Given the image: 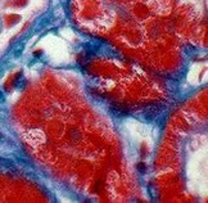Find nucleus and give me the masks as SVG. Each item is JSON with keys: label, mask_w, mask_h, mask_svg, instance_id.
Returning <instances> with one entry per match:
<instances>
[{"label": "nucleus", "mask_w": 208, "mask_h": 203, "mask_svg": "<svg viewBox=\"0 0 208 203\" xmlns=\"http://www.w3.org/2000/svg\"><path fill=\"white\" fill-rule=\"evenodd\" d=\"M19 76V73H16V75H12L9 79L7 80V83H5V89L7 90H9L12 88V86L14 85V83H16V80H17V77Z\"/></svg>", "instance_id": "39448f33"}, {"label": "nucleus", "mask_w": 208, "mask_h": 203, "mask_svg": "<svg viewBox=\"0 0 208 203\" xmlns=\"http://www.w3.org/2000/svg\"><path fill=\"white\" fill-rule=\"evenodd\" d=\"M25 138L31 147H40L45 143V135L40 130H30L25 134Z\"/></svg>", "instance_id": "7ed1b4c3"}, {"label": "nucleus", "mask_w": 208, "mask_h": 203, "mask_svg": "<svg viewBox=\"0 0 208 203\" xmlns=\"http://www.w3.org/2000/svg\"><path fill=\"white\" fill-rule=\"evenodd\" d=\"M72 12L77 25L94 33L109 31L116 22L114 9L108 0H73Z\"/></svg>", "instance_id": "f257e3e1"}, {"label": "nucleus", "mask_w": 208, "mask_h": 203, "mask_svg": "<svg viewBox=\"0 0 208 203\" xmlns=\"http://www.w3.org/2000/svg\"><path fill=\"white\" fill-rule=\"evenodd\" d=\"M4 19H5L7 27H12L13 25H16V23H18L21 21V16H19V14H7V16L4 17Z\"/></svg>", "instance_id": "20e7f679"}, {"label": "nucleus", "mask_w": 208, "mask_h": 203, "mask_svg": "<svg viewBox=\"0 0 208 203\" xmlns=\"http://www.w3.org/2000/svg\"><path fill=\"white\" fill-rule=\"evenodd\" d=\"M12 2H13L12 5H14V7H25L28 0H12Z\"/></svg>", "instance_id": "423d86ee"}, {"label": "nucleus", "mask_w": 208, "mask_h": 203, "mask_svg": "<svg viewBox=\"0 0 208 203\" xmlns=\"http://www.w3.org/2000/svg\"><path fill=\"white\" fill-rule=\"evenodd\" d=\"M151 13L156 16H167L172 9V0H138Z\"/></svg>", "instance_id": "f03ea898"}]
</instances>
